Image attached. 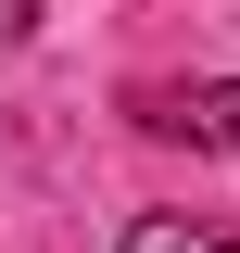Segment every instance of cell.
Returning a JSON list of instances; mask_svg holds the SVG:
<instances>
[{
    "instance_id": "3957f363",
    "label": "cell",
    "mask_w": 240,
    "mask_h": 253,
    "mask_svg": "<svg viewBox=\"0 0 240 253\" xmlns=\"http://www.w3.org/2000/svg\"><path fill=\"white\" fill-rule=\"evenodd\" d=\"M0 26H26V0H0Z\"/></svg>"
},
{
    "instance_id": "6da1fadb",
    "label": "cell",
    "mask_w": 240,
    "mask_h": 253,
    "mask_svg": "<svg viewBox=\"0 0 240 253\" xmlns=\"http://www.w3.org/2000/svg\"><path fill=\"white\" fill-rule=\"evenodd\" d=\"M152 139H190V152H240V76H202V89H139Z\"/></svg>"
},
{
    "instance_id": "7a4b0ae2",
    "label": "cell",
    "mask_w": 240,
    "mask_h": 253,
    "mask_svg": "<svg viewBox=\"0 0 240 253\" xmlns=\"http://www.w3.org/2000/svg\"><path fill=\"white\" fill-rule=\"evenodd\" d=\"M126 253H240V241H228V228H190V215H139Z\"/></svg>"
}]
</instances>
